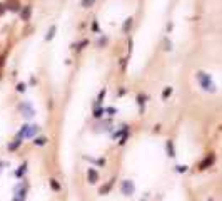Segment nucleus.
Instances as JSON below:
<instances>
[{"mask_svg":"<svg viewBox=\"0 0 222 201\" xmlns=\"http://www.w3.org/2000/svg\"><path fill=\"white\" fill-rule=\"evenodd\" d=\"M197 81H199V84H201L202 89L207 91V92H214L215 91V86H214V82H212V77L209 74H205V72H202V71L197 72Z\"/></svg>","mask_w":222,"mask_h":201,"instance_id":"f257e3e1","label":"nucleus"},{"mask_svg":"<svg viewBox=\"0 0 222 201\" xmlns=\"http://www.w3.org/2000/svg\"><path fill=\"white\" fill-rule=\"evenodd\" d=\"M39 131H40V127L37 124H32V126L24 124V126H22V129L18 131L17 137H18V139H24V137H33Z\"/></svg>","mask_w":222,"mask_h":201,"instance_id":"f03ea898","label":"nucleus"},{"mask_svg":"<svg viewBox=\"0 0 222 201\" xmlns=\"http://www.w3.org/2000/svg\"><path fill=\"white\" fill-rule=\"evenodd\" d=\"M25 198H27V184L25 183H18L17 186L14 188L12 201H25Z\"/></svg>","mask_w":222,"mask_h":201,"instance_id":"7ed1b4c3","label":"nucleus"},{"mask_svg":"<svg viewBox=\"0 0 222 201\" xmlns=\"http://www.w3.org/2000/svg\"><path fill=\"white\" fill-rule=\"evenodd\" d=\"M120 191H122V194H125V196H132V194L135 193V184H134V181L124 180L120 183Z\"/></svg>","mask_w":222,"mask_h":201,"instance_id":"20e7f679","label":"nucleus"},{"mask_svg":"<svg viewBox=\"0 0 222 201\" xmlns=\"http://www.w3.org/2000/svg\"><path fill=\"white\" fill-rule=\"evenodd\" d=\"M18 109H20L22 116H24L25 119H30V117H33V116H35V109L32 107V104H30V102H22V104L18 106Z\"/></svg>","mask_w":222,"mask_h":201,"instance_id":"39448f33","label":"nucleus"},{"mask_svg":"<svg viewBox=\"0 0 222 201\" xmlns=\"http://www.w3.org/2000/svg\"><path fill=\"white\" fill-rule=\"evenodd\" d=\"M87 181L90 184H95L99 181V173H97L95 168H89V171H87Z\"/></svg>","mask_w":222,"mask_h":201,"instance_id":"423d86ee","label":"nucleus"},{"mask_svg":"<svg viewBox=\"0 0 222 201\" xmlns=\"http://www.w3.org/2000/svg\"><path fill=\"white\" fill-rule=\"evenodd\" d=\"M214 161H215V156H214V154H209L207 158H205L204 161L199 164V169H207V168H211V166L214 164Z\"/></svg>","mask_w":222,"mask_h":201,"instance_id":"0eeeda50","label":"nucleus"},{"mask_svg":"<svg viewBox=\"0 0 222 201\" xmlns=\"http://www.w3.org/2000/svg\"><path fill=\"white\" fill-rule=\"evenodd\" d=\"M165 149H167V156H169V158H174V156H176V147H174L172 139H169L167 143H165Z\"/></svg>","mask_w":222,"mask_h":201,"instance_id":"6e6552de","label":"nucleus"},{"mask_svg":"<svg viewBox=\"0 0 222 201\" xmlns=\"http://www.w3.org/2000/svg\"><path fill=\"white\" fill-rule=\"evenodd\" d=\"M30 15H32V7H30V5H27V7L20 12V17H22V20L27 22V20H30Z\"/></svg>","mask_w":222,"mask_h":201,"instance_id":"1a4fd4ad","label":"nucleus"},{"mask_svg":"<svg viewBox=\"0 0 222 201\" xmlns=\"http://www.w3.org/2000/svg\"><path fill=\"white\" fill-rule=\"evenodd\" d=\"M132 22H134V18H132V17L125 18V22H124V25H122V32H124V34H129L130 27H132Z\"/></svg>","mask_w":222,"mask_h":201,"instance_id":"9d476101","label":"nucleus"},{"mask_svg":"<svg viewBox=\"0 0 222 201\" xmlns=\"http://www.w3.org/2000/svg\"><path fill=\"white\" fill-rule=\"evenodd\" d=\"M55 32H57V27L52 25L50 29H49V32H47V35H45V40H52L55 37Z\"/></svg>","mask_w":222,"mask_h":201,"instance_id":"9b49d317","label":"nucleus"},{"mask_svg":"<svg viewBox=\"0 0 222 201\" xmlns=\"http://www.w3.org/2000/svg\"><path fill=\"white\" fill-rule=\"evenodd\" d=\"M8 10H14V12H18V8H20V5H18V2L17 0H10L8 2Z\"/></svg>","mask_w":222,"mask_h":201,"instance_id":"f8f14e48","label":"nucleus"},{"mask_svg":"<svg viewBox=\"0 0 222 201\" xmlns=\"http://www.w3.org/2000/svg\"><path fill=\"white\" fill-rule=\"evenodd\" d=\"M47 137H43V136H40V137H35V141H33V144H35V146H45L47 144Z\"/></svg>","mask_w":222,"mask_h":201,"instance_id":"ddd939ff","label":"nucleus"},{"mask_svg":"<svg viewBox=\"0 0 222 201\" xmlns=\"http://www.w3.org/2000/svg\"><path fill=\"white\" fill-rule=\"evenodd\" d=\"M104 114H105L104 107H95V109H94V117H95V119H100Z\"/></svg>","mask_w":222,"mask_h":201,"instance_id":"4468645a","label":"nucleus"},{"mask_svg":"<svg viewBox=\"0 0 222 201\" xmlns=\"http://www.w3.org/2000/svg\"><path fill=\"white\" fill-rule=\"evenodd\" d=\"M20 144H22V139H18V137H17L14 143L8 144V149H10V151H15V149H18V146H20Z\"/></svg>","mask_w":222,"mask_h":201,"instance_id":"2eb2a0df","label":"nucleus"},{"mask_svg":"<svg viewBox=\"0 0 222 201\" xmlns=\"http://www.w3.org/2000/svg\"><path fill=\"white\" fill-rule=\"evenodd\" d=\"M114 181H115V180L109 181V183H107V186H102V188H100V194H105V193H109V191H110V188L114 186Z\"/></svg>","mask_w":222,"mask_h":201,"instance_id":"dca6fc26","label":"nucleus"},{"mask_svg":"<svg viewBox=\"0 0 222 201\" xmlns=\"http://www.w3.org/2000/svg\"><path fill=\"white\" fill-rule=\"evenodd\" d=\"M94 4H95V0H82V7L84 8H90Z\"/></svg>","mask_w":222,"mask_h":201,"instance_id":"f3484780","label":"nucleus"},{"mask_svg":"<svg viewBox=\"0 0 222 201\" xmlns=\"http://www.w3.org/2000/svg\"><path fill=\"white\" fill-rule=\"evenodd\" d=\"M145 99H147V97L144 96V94H140V96L137 97V100H139V104H140V112L144 111V102H145Z\"/></svg>","mask_w":222,"mask_h":201,"instance_id":"a211bd4d","label":"nucleus"},{"mask_svg":"<svg viewBox=\"0 0 222 201\" xmlns=\"http://www.w3.org/2000/svg\"><path fill=\"white\" fill-rule=\"evenodd\" d=\"M50 188H52L54 191H60V184H59L55 180H50Z\"/></svg>","mask_w":222,"mask_h":201,"instance_id":"6ab92c4d","label":"nucleus"},{"mask_svg":"<svg viewBox=\"0 0 222 201\" xmlns=\"http://www.w3.org/2000/svg\"><path fill=\"white\" fill-rule=\"evenodd\" d=\"M25 171H27V164H22V166H20V169H18V171L15 173V174H17V178H22V174H24Z\"/></svg>","mask_w":222,"mask_h":201,"instance_id":"aec40b11","label":"nucleus"},{"mask_svg":"<svg viewBox=\"0 0 222 201\" xmlns=\"http://www.w3.org/2000/svg\"><path fill=\"white\" fill-rule=\"evenodd\" d=\"M105 92H107L105 89H102V91H100V94H99V97H97V104H100V102H102V99L105 97ZM97 104H95V106H97Z\"/></svg>","mask_w":222,"mask_h":201,"instance_id":"412c9836","label":"nucleus"},{"mask_svg":"<svg viewBox=\"0 0 222 201\" xmlns=\"http://www.w3.org/2000/svg\"><path fill=\"white\" fill-rule=\"evenodd\" d=\"M170 92H172V87H165V91L162 92V97H164V99H167V97L170 96Z\"/></svg>","mask_w":222,"mask_h":201,"instance_id":"4be33fe9","label":"nucleus"},{"mask_svg":"<svg viewBox=\"0 0 222 201\" xmlns=\"http://www.w3.org/2000/svg\"><path fill=\"white\" fill-rule=\"evenodd\" d=\"M104 112H107L109 116H114L117 111H115V107H104Z\"/></svg>","mask_w":222,"mask_h":201,"instance_id":"5701e85b","label":"nucleus"},{"mask_svg":"<svg viewBox=\"0 0 222 201\" xmlns=\"http://www.w3.org/2000/svg\"><path fill=\"white\" fill-rule=\"evenodd\" d=\"M87 44H89V40H82L80 44H74L72 47H75V49H82V47H84V45H87Z\"/></svg>","mask_w":222,"mask_h":201,"instance_id":"b1692460","label":"nucleus"},{"mask_svg":"<svg viewBox=\"0 0 222 201\" xmlns=\"http://www.w3.org/2000/svg\"><path fill=\"white\" fill-rule=\"evenodd\" d=\"M25 89H27V86H25L24 82H20V84L17 86V91H18V92H25Z\"/></svg>","mask_w":222,"mask_h":201,"instance_id":"393cba45","label":"nucleus"},{"mask_svg":"<svg viewBox=\"0 0 222 201\" xmlns=\"http://www.w3.org/2000/svg\"><path fill=\"white\" fill-rule=\"evenodd\" d=\"M177 168V173H186L187 171V166H184V164H179V166H176Z\"/></svg>","mask_w":222,"mask_h":201,"instance_id":"a878e982","label":"nucleus"},{"mask_svg":"<svg viewBox=\"0 0 222 201\" xmlns=\"http://www.w3.org/2000/svg\"><path fill=\"white\" fill-rule=\"evenodd\" d=\"M107 37H100V40H99V47H104L105 45V44H107Z\"/></svg>","mask_w":222,"mask_h":201,"instance_id":"bb28decb","label":"nucleus"},{"mask_svg":"<svg viewBox=\"0 0 222 201\" xmlns=\"http://www.w3.org/2000/svg\"><path fill=\"white\" fill-rule=\"evenodd\" d=\"M4 12H5V5H4V4H0V15L4 14Z\"/></svg>","mask_w":222,"mask_h":201,"instance_id":"cd10ccee","label":"nucleus"},{"mask_svg":"<svg viewBox=\"0 0 222 201\" xmlns=\"http://www.w3.org/2000/svg\"><path fill=\"white\" fill-rule=\"evenodd\" d=\"M207 201H214V199H212V198H209V199H207Z\"/></svg>","mask_w":222,"mask_h":201,"instance_id":"c85d7f7f","label":"nucleus"}]
</instances>
